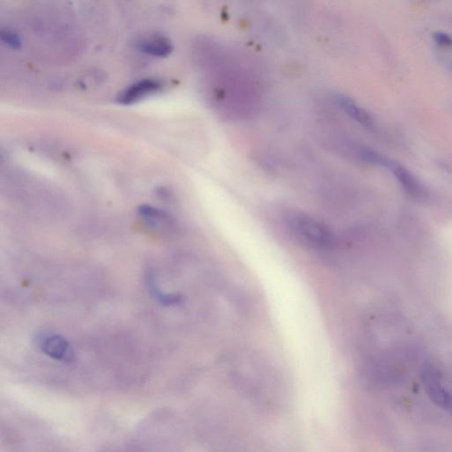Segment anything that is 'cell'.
Here are the masks:
<instances>
[{
    "label": "cell",
    "instance_id": "obj_9",
    "mask_svg": "<svg viewBox=\"0 0 452 452\" xmlns=\"http://www.w3.org/2000/svg\"><path fill=\"white\" fill-rule=\"evenodd\" d=\"M147 285L148 288H149V291L150 294L153 296L155 299H157V302L161 303L162 305L164 306H173L176 305L180 302L182 297H180V294H165V292L160 290V288H158V285H155L154 277L152 275L148 274L147 278Z\"/></svg>",
    "mask_w": 452,
    "mask_h": 452
},
{
    "label": "cell",
    "instance_id": "obj_6",
    "mask_svg": "<svg viewBox=\"0 0 452 452\" xmlns=\"http://www.w3.org/2000/svg\"><path fill=\"white\" fill-rule=\"evenodd\" d=\"M337 100L338 106L345 113L349 116V117L354 119L364 128L368 129L375 128V122L373 118L371 117L368 111H365L363 108L358 106L355 101H353L350 97L342 94H339L335 97Z\"/></svg>",
    "mask_w": 452,
    "mask_h": 452
},
{
    "label": "cell",
    "instance_id": "obj_2",
    "mask_svg": "<svg viewBox=\"0 0 452 452\" xmlns=\"http://www.w3.org/2000/svg\"><path fill=\"white\" fill-rule=\"evenodd\" d=\"M358 155L365 162L390 170L396 177L397 182L411 197L416 199H425L428 195L422 183L416 178L409 170L400 165L399 162L394 161L392 158H387L377 151L368 149V148H359Z\"/></svg>",
    "mask_w": 452,
    "mask_h": 452
},
{
    "label": "cell",
    "instance_id": "obj_1",
    "mask_svg": "<svg viewBox=\"0 0 452 452\" xmlns=\"http://www.w3.org/2000/svg\"><path fill=\"white\" fill-rule=\"evenodd\" d=\"M289 230L307 247L317 250H329L334 247L335 236L324 223L302 212H294L287 219Z\"/></svg>",
    "mask_w": 452,
    "mask_h": 452
},
{
    "label": "cell",
    "instance_id": "obj_3",
    "mask_svg": "<svg viewBox=\"0 0 452 452\" xmlns=\"http://www.w3.org/2000/svg\"><path fill=\"white\" fill-rule=\"evenodd\" d=\"M38 349L46 356L63 363L75 360V351L68 340L62 335L52 331H42L35 337Z\"/></svg>",
    "mask_w": 452,
    "mask_h": 452
},
{
    "label": "cell",
    "instance_id": "obj_7",
    "mask_svg": "<svg viewBox=\"0 0 452 452\" xmlns=\"http://www.w3.org/2000/svg\"><path fill=\"white\" fill-rule=\"evenodd\" d=\"M424 382L428 390L429 395L431 397L434 402L439 404L441 407H447L450 404V397L448 395L446 390L441 386L436 375L433 370L426 371L424 375Z\"/></svg>",
    "mask_w": 452,
    "mask_h": 452
},
{
    "label": "cell",
    "instance_id": "obj_11",
    "mask_svg": "<svg viewBox=\"0 0 452 452\" xmlns=\"http://www.w3.org/2000/svg\"><path fill=\"white\" fill-rule=\"evenodd\" d=\"M433 38L437 43H439L440 45H452V38L449 35L443 33V32H436V33H434Z\"/></svg>",
    "mask_w": 452,
    "mask_h": 452
},
{
    "label": "cell",
    "instance_id": "obj_8",
    "mask_svg": "<svg viewBox=\"0 0 452 452\" xmlns=\"http://www.w3.org/2000/svg\"><path fill=\"white\" fill-rule=\"evenodd\" d=\"M140 48L144 53L155 57H167L173 49L172 43L162 38L147 39L140 43Z\"/></svg>",
    "mask_w": 452,
    "mask_h": 452
},
{
    "label": "cell",
    "instance_id": "obj_10",
    "mask_svg": "<svg viewBox=\"0 0 452 452\" xmlns=\"http://www.w3.org/2000/svg\"><path fill=\"white\" fill-rule=\"evenodd\" d=\"M1 39L6 45L12 47L13 49H19L21 47V39L14 32L3 31L1 32Z\"/></svg>",
    "mask_w": 452,
    "mask_h": 452
},
{
    "label": "cell",
    "instance_id": "obj_5",
    "mask_svg": "<svg viewBox=\"0 0 452 452\" xmlns=\"http://www.w3.org/2000/svg\"><path fill=\"white\" fill-rule=\"evenodd\" d=\"M137 213L143 221L152 230L168 231L172 226L171 216L150 205H140Z\"/></svg>",
    "mask_w": 452,
    "mask_h": 452
},
{
    "label": "cell",
    "instance_id": "obj_4",
    "mask_svg": "<svg viewBox=\"0 0 452 452\" xmlns=\"http://www.w3.org/2000/svg\"><path fill=\"white\" fill-rule=\"evenodd\" d=\"M162 83L158 79H145L133 83L126 89L118 97V102L122 104H131L138 102L140 99L154 95L160 92Z\"/></svg>",
    "mask_w": 452,
    "mask_h": 452
}]
</instances>
